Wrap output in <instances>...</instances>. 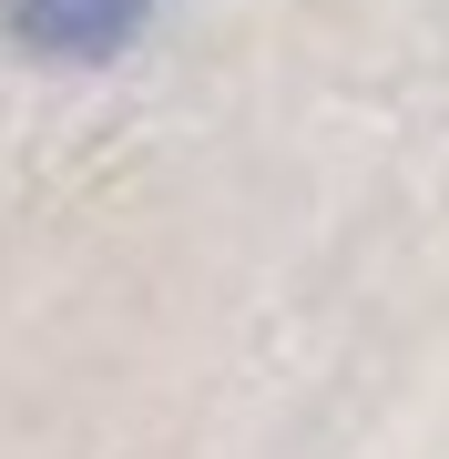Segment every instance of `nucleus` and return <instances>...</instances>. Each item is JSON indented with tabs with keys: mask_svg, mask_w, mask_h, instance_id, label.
<instances>
[{
	"mask_svg": "<svg viewBox=\"0 0 449 459\" xmlns=\"http://www.w3.org/2000/svg\"><path fill=\"white\" fill-rule=\"evenodd\" d=\"M0 11L41 62H113L143 31V0H0Z\"/></svg>",
	"mask_w": 449,
	"mask_h": 459,
	"instance_id": "nucleus-1",
	"label": "nucleus"
}]
</instances>
